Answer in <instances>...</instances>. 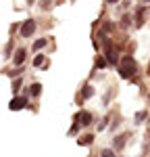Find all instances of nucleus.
I'll list each match as a JSON object with an SVG mask.
<instances>
[{
	"label": "nucleus",
	"instance_id": "f257e3e1",
	"mask_svg": "<svg viewBox=\"0 0 150 157\" xmlns=\"http://www.w3.org/2000/svg\"><path fill=\"white\" fill-rule=\"evenodd\" d=\"M117 73L123 78V80H131L134 75H140V65H138V61L134 59V55H127L125 52L121 61H119V65H117Z\"/></svg>",
	"mask_w": 150,
	"mask_h": 157
},
{
	"label": "nucleus",
	"instance_id": "f03ea898",
	"mask_svg": "<svg viewBox=\"0 0 150 157\" xmlns=\"http://www.w3.org/2000/svg\"><path fill=\"white\" fill-rule=\"evenodd\" d=\"M73 121H77L81 128H90V126L94 124V113L88 111V109H81V111H77L73 115Z\"/></svg>",
	"mask_w": 150,
	"mask_h": 157
},
{
	"label": "nucleus",
	"instance_id": "7ed1b4c3",
	"mask_svg": "<svg viewBox=\"0 0 150 157\" xmlns=\"http://www.w3.org/2000/svg\"><path fill=\"white\" fill-rule=\"evenodd\" d=\"M94 94H96V88H94V86L90 84V82H86V84L81 86V90L77 92V98H75V103H77V105L81 107V105L86 103L88 98H92Z\"/></svg>",
	"mask_w": 150,
	"mask_h": 157
},
{
	"label": "nucleus",
	"instance_id": "20e7f679",
	"mask_svg": "<svg viewBox=\"0 0 150 157\" xmlns=\"http://www.w3.org/2000/svg\"><path fill=\"white\" fill-rule=\"evenodd\" d=\"M129 138H131V132L115 134V136H112V147H111V149L115 151V153H121L125 147H127V140H129Z\"/></svg>",
	"mask_w": 150,
	"mask_h": 157
},
{
	"label": "nucleus",
	"instance_id": "39448f33",
	"mask_svg": "<svg viewBox=\"0 0 150 157\" xmlns=\"http://www.w3.org/2000/svg\"><path fill=\"white\" fill-rule=\"evenodd\" d=\"M36 27H38V23H36V19H25L23 23H21V29H19V36L23 38V40H29V38L36 34Z\"/></svg>",
	"mask_w": 150,
	"mask_h": 157
},
{
	"label": "nucleus",
	"instance_id": "423d86ee",
	"mask_svg": "<svg viewBox=\"0 0 150 157\" xmlns=\"http://www.w3.org/2000/svg\"><path fill=\"white\" fill-rule=\"evenodd\" d=\"M146 13H148V6L146 4H138L136 6V11H134V25H136L138 29L140 27H144V23H146Z\"/></svg>",
	"mask_w": 150,
	"mask_h": 157
},
{
	"label": "nucleus",
	"instance_id": "0eeeda50",
	"mask_svg": "<svg viewBox=\"0 0 150 157\" xmlns=\"http://www.w3.org/2000/svg\"><path fill=\"white\" fill-rule=\"evenodd\" d=\"M25 107H29V97L27 94H19V97H12L11 98V103H9V109L11 111H21V109H25Z\"/></svg>",
	"mask_w": 150,
	"mask_h": 157
},
{
	"label": "nucleus",
	"instance_id": "6e6552de",
	"mask_svg": "<svg viewBox=\"0 0 150 157\" xmlns=\"http://www.w3.org/2000/svg\"><path fill=\"white\" fill-rule=\"evenodd\" d=\"M25 59H27V48L21 46V48L15 50V55H12V65H15V67H23Z\"/></svg>",
	"mask_w": 150,
	"mask_h": 157
},
{
	"label": "nucleus",
	"instance_id": "1a4fd4ad",
	"mask_svg": "<svg viewBox=\"0 0 150 157\" xmlns=\"http://www.w3.org/2000/svg\"><path fill=\"white\" fill-rule=\"evenodd\" d=\"M150 117V111L148 109H140L136 115H134V126H142V124H146Z\"/></svg>",
	"mask_w": 150,
	"mask_h": 157
},
{
	"label": "nucleus",
	"instance_id": "9d476101",
	"mask_svg": "<svg viewBox=\"0 0 150 157\" xmlns=\"http://www.w3.org/2000/svg\"><path fill=\"white\" fill-rule=\"evenodd\" d=\"M46 63H48V57H46L44 52H38L36 57H34V61H31V67H36V69L42 67V69H44V65H46Z\"/></svg>",
	"mask_w": 150,
	"mask_h": 157
},
{
	"label": "nucleus",
	"instance_id": "9b49d317",
	"mask_svg": "<svg viewBox=\"0 0 150 157\" xmlns=\"http://www.w3.org/2000/svg\"><path fill=\"white\" fill-rule=\"evenodd\" d=\"M94 138H96V134H92V132L81 134V136L77 138V145H79V147H90L92 143H94Z\"/></svg>",
	"mask_w": 150,
	"mask_h": 157
},
{
	"label": "nucleus",
	"instance_id": "f8f14e48",
	"mask_svg": "<svg viewBox=\"0 0 150 157\" xmlns=\"http://www.w3.org/2000/svg\"><path fill=\"white\" fill-rule=\"evenodd\" d=\"M117 25H119L121 29H125V32H127V29H129V27L134 25V15H129V13H125L123 17H121V21H119Z\"/></svg>",
	"mask_w": 150,
	"mask_h": 157
},
{
	"label": "nucleus",
	"instance_id": "ddd939ff",
	"mask_svg": "<svg viewBox=\"0 0 150 157\" xmlns=\"http://www.w3.org/2000/svg\"><path fill=\"white\" fill-rule=\"evenodd\" d=\"M46 46H48V38H46V36H44V38H38L36 42L31 44V52H40L42 48H46Z\"/></svg>",
	"mask_w": 150,
	"mask_h": 157
},
{
	"label": "nucleus",
	"instance_id": "4468645a",
	"mask_svg": "<svg viewBox=\"0 0 150 157\" xmlns=\"http://www.w3.org/2000/svg\"><path fill=\"white\" fill-rule=\"evenodd\" d=\"M111 121H112L111 113H106V115H104V117L100 120V124H96V130H98V132H104V130H106V128L111 126Z\"/></svg>",
	"mask_w": 150,
	"mask_h": 157
},
{
	"label": "nucleus",
	"instance_id": "2eb2a0df",
	"mask_svg": "<svg viewBox=\"0 0 150 157\" xmlns=\"http://www.w3.org/2000/svg\"><path fill=\"white\" fill-rule=\"evenodd\" d=\"M117 27H119V25H117V21H112V19H106V21H104V25H102V32L109 36V34H112Z\"/></svg>",
	"mask_w": 150,
	"mask_h": 157
},
{
	"label": "nucleus",
	"instance_id": "dca6fc26",
	"mask_svg": "<svg viewBox=\"0 0 150 157\" xmlns=\"http://www.w3.org/2000/svg\"><path fill=\"white\" fill-rule=\"evenodd\" d=\"M94 67H96V69H106V67H109V63H106V59H104L102 52L96 55V59H94Z\"/></svg>",
	"mask_w": 150,
	"mask_h": 157
},
{
	"label": "nucleus",
	"instance_id": "f3484780",
	"mask_svg": "<svg viewBox=\"0 0 150 157\" xmlns=\"http://www.w3.org/2000/svg\"><path fill=\"white\" fill-rule=\"evenodd\" d=\"M40 94H42V84H40V82H34V84L29 86V97L38 98Z\"/></svg>",
	"mask_w": 150,
	"mask_h": 157
},
{
	"label": "nucleus",
	"instance_id": "a211bd4d",
	"mask_svg": "<svg viewBox=\"0 0 150 157\" xmlns=\"http://www.w3.org/2000/svg\"><path fill=\"white\" fill-rule=\"evenodd\" d=\"M21 84H23V80H21V78H17V80H12V84H11L12 97H19V90H21Z\"/></svg>",
	"mask_w": 150,
	"mask_h": 157
},
{
	"label": "nucleus",
	"instance_id": "6ab92c4d",
	"mask_svg": "<svg viewBox=\"0 0 150 157\" xmlns=\"http://www.w3.org/2000/svg\"><path fill=\"white\" fill-rule=\"evenodd\" d=\"M79 130H81V126H79V124H77V121H73V126H71V128H69V136H75V134L79 132Z\"/></svg>",
	"mask_w": 150,
	"mask_h": 157
},
{
	"label": "nucleus",
	"instance_id": "aec40b11",
	"mask_svg": "<svg viewBox=\"0 0 150 157\" xmlns=\"http://www.w3.org/2000/svg\"><path fill=\"white\" fill-rule=\"evenodd\" d=\"M100 157H117V153H115L112 149H102V151H100Z\"/></svg>",
	"mask_w": 150,
	"mask_h": 157
},
{
	"label": "nucleus",
	"instance_id": "412c9836",
	"mask_svg": "<svg viewBox=\"0 0 150 157\" xmlns=\"http://www.w3.org/2000/svg\"><path fill=\"white\" fill-rule=\"evenodd\" d=\"M21 73H23V67H17V69H12V71H9V75H11L12 80H15V78H21Z\"/></svg>",
	"mask_w": 150,
	"mask_h": 157
},
{
	"label": "nucleus",
	"instance_id": "4be33fe9",
	"mask_svg": "<svg viewBox=\"0 0 150 157\" xmlns=\"http://www.w3.org/2000/svg\"><path fill=\"white\" fill-rule=\"evenodd\" d=\"M119 126H121V120H112V121H111V132H115Z\"/></svg>",
	"mask_w": 150,
	"mask_h": 157
},
{
	"label": "nucleus",
	"instance_id": "5701e85b",
	"mask_svg": "<svg viewBox=\"0 0 150 157\" xmlns=\"http://www.w3.org/2000/svg\"><path fill=\"white\" fill-rule=\"evenodd\" d=\"M50 4H52V0H42V4H40V6H42V11H48Z\"/></svg>",
	"mask_w": 150,
	"mask_h": 157
},
{
	"label": "nucleus",
	"instance_id": "b1692460",
	"mask_svg": "<svg viewBox=\"0 0 150 157\" xmlns=\"http://www.w3.org/2000/svg\"><path fill=\"white\" fill-rule=\"evenodd\" d=\"M119 2H121V0H104V4H106V6H117Z\"/></svg>",
	"mask_w": 150,
	"mask_h": 157
},
{
	"label": "nucleus",
	"instance_id": "393cba45",
	"mask_svg": "<svg viewBox=\"0 0 150 157\" xmlns=\"http://www.w3.org/2000/svg\"><path fill=\"white\" fill-rule=\"evenodd\" d=\"M121 2H123V4H121V6H123L125 11H127V9H129V6H131V2H129V0H121Z\"/></svg>",
	"mask_w": 150,
	"mask_h": 157
},
{
	"label": "nucleus",
	"instance_id": "a878e982",
	"mask_svg": "<svg viewBox=\"0 0 150 157\" xmlns=\"http://www.w3.org/2000/svg\"><path fill=\"white\" fill-rule=\"evenodd\" d=\"M146 75L150 78V59H148V69H146Z\"/></svg>",
	"mask_w": 150,
	"mask_h": 157
},
{
	"label": "nucleus",
	"instance_id": "bb28decb",
	"mask_svg": "<svg viewBox=\"0 0 150 157\" xmlns=\"http://www.w3.org/2000/svg\"><path fill=\"white\" fill-rule=\"evenodd\" d=\"M142 4H146V6H150V0H142Z\"/></svg>",
	"mask_w": 150,
	"mask_h": 157
},
{
	"label": "nucleus",
	"instance_id": "cd10ccee",
	"mask_svg": "<svg viewBox=\"0 0 150 157\" xmlns=\"http://www.w3.org/2000/svg\"><path fill=\"white\" fill-rule=\"evenodd\" d=\"M27 4H36V0H27Z\"/></svg>",
	"mask_w": 150,
	"mask_h": 157
},
{
	"label": "nucleus",
	"instance_id": "c85d7f7f",
	"mask_svg": "<svg viewBox=\"0 0 150 157\" xmlns=\"http://www.w3.org/2000/svg\"><path fill=\"white\" fill-rule=\"evenodd\" d=\"M146 124H148V126H150V117H148V121H146Z\"/></svg>",
	"mask_w": 150,
	"mask_h": 157
},
{
	"label": "nucleus",
	"instance_id": "c756f323",
	"mask_svg": "<svg viewBox=\"0 0 150 157\" xmlns=\"http://www.w3.org/2000/svg\"><path fill=\"white\" fill-rule=\"evenodd\" d=\"M148 101H150V94H148Z\"/></svg>",
	"mask_w": 150,
	"mask_h": 157
},
{
	"label": "nucleus",
	"instance_id": "7c9ffc66",
	"mask_svg": "<svg viewBox=\"0 0 150 157\" xmlns=\"http://www.w3.org/2000/svg\"><path fill=\"white\" fill-rule=\"evenodd\" d=\"M140 157H144V155H140Z\"/></svg>",
	"mask_w": 150,
	"mask_h": 157
}]
</instances>
